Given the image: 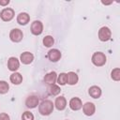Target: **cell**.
<instances>
[{
  "mask_svg": "<svg viewBox=\"0 0 120 120\" xmlns=\"http://www.w3.org/2000/svg\"><path fill=\"white\" fill-rule=\"evenodd\" d=\"M30 21V16L26 12H21L17 16V22L20 25H26Z\"/></svg>",
  "mask_w": 120,
  "mask_h": 120,
  "instance_id": "obj_15",
  "label": "cell"
},
{
  "mask_svg": "<svg viewBox=\"0 0 120 120\" xmlns=\"http://www.w3.org/2000/svg\"><path fill=\"white\" fill-rule=\"evenodd\" d=\"M56 79H57V74L55 71H51L49 73H47L44 78H43V81L45 83L49 84V85H52V84H54L55 82H56Z\"/></svg>",
  "mask_w": 120,
  "mask_h": 120,
  "instance_id": "obj_11",
  "label": "cell"
},
{
  "mask_svg": "<svg viewBox=\"0 0 120 120\" xmlns=\"http://www.w3.org/2000/svg\"><path fill=\"white\" fill-rule=\"evenodd\" d=\"M56 82L59 85H65L66 83H68V76H67V73H60L58 76H57V79H56Z\"/></svg>",
  "mask_w": 120,
  "mask_h": 120,
  "instance_id": "obj_19",
  "label": "cell"
},
{
  "mask_svg": "<svg viewBox=\"0 0 120 120\" xmlns=\"http://www.w3.org/2000/svg\"><path fill=\"white\" fill-rule=\"evenodd\" d=\"M22 120H34V114L28 111L24 112L22 115Z\"/></svg>",
  "mask_w": 120,
  "mask_h": 120,
  "instance_id": "obj_24",
  "label": "cell"
},
{
  "mask_svg": "<svg viewBox=\"0 0 120 120\" xmlns=\"http://www.w3.org/2000/svg\"><path fill=\"white\" fill-rule=\"evenodd\" d=\"M82 108L83 113L85 115H87V116L93 115L95 113V112H96V106L92 102H86V103H84Z\"/></svg>",
  "mask_w": 120,
  "mask_h": 120,
  "instance_id": "obj_8",
  "label": "cell"
},
{
  "mask_svg": "<svg viewBox=\"0 0 120 120\" xmlns=\"http://www.w3.org/2000/svg\"><path fill=\"white\" fill-rule=\"evenodd\" d=\"M53 43H54V39H53V38L52 37V36H46V37H44V38H43V45L45 46V47H52V45H53Z\"/></svg>",
  "mask_w": 120,
  "mask_h": 120,
  "instance_id": "obj_21",
  "label": "cell"
},
{
  "mask_svg": "<svg viewBox=\"0 0 120 120\" xmlns=\"http://www.w3.org/2000/svg\"><path fill=\"white\" fill-rule=\"evenodd\" d=\"M8 68L10 71L16 72V70L20 68V62L16 57H9L8 60Z\"/></svg>",
  "mask_w": 120,
  "mask_h": 120,
  "instance_id": "obj_10",
  "label": "cell"
},
{
  "mask_svg": "<svg viewBox=\"0 0 120 120\" xmlns=\"http://www.w3.org/2000/svg\"><path fill=\"white\" fill-rule=\"evenodd\" d=\"M66 120H68V119H66Z\"/></svg>",
  "mask_w": 120,
  "mask_h": 120,
  "instance_id": "obj_27",
  "label": "cell"
},
{
  "mask_svg": "<svg viewBox=\"0 0 120 120\" xmlns=\"http://www.w3.org/2000/svg\"><path fill=\"white\" fill-rule=\"evenodd\" d=\"M31 33L35 36H39L43 32V24L40 21H34L31 23Z\"/></svg>",
  "mask_w": 120,
  "mask_h": 120,
  "instance_id": "obj_5",
  "label": "cell"
},
{
  "mask_svg": "<svg viewBox=\"0 0 120 120\" xmlns=\"http://www.w3.org/2000/svg\"><path fill=\"white\" fill-rule=\"evenodd\" d=\"M9 0H0V6H3V7H5V6H7V5H8L9 4Z\"/></svg>",
  "mask_w": 120,
  "mask_h": 120,
  "instance_id": "obj_26",
  "label": "cell"
},
{
  "mask_svg": "<svg viewBox=\"0 0 120 120\" xmlns=\"http://www.w3.org/2000/svg\"><path fill=\"white\" fill-rule=\"evenodd\" d=\"M67 76H68V83L69 85H74L79 81L78 75L73 71H69L68 73H67Z\"/></svg>",
  "mask_w": 120,
  "mask_h": 120,
  "instance_id": "obj_18",
  "label": "cell"
},
{
  "mask_svg": "<svg viewBox=\"0 0 120 120\" xmlns=\"http://www.w3.org/2000/svg\"><path fill=\"white\" fill-rule=\"evenodd\" d=\"M20 60L24 65H29L34 60V55L30 52H24L20 55Z\"/></svg>",
  "mask_w": 120,
  "mask_h": 120,
  "instance_id": "obj_9",
  "label": "cell"
},
{
  "mask_svg": "<svg viewBox=\"0 0 120 120\" xmlns=\"http://www.w3.org/2000/svg\"><path fill=\"white\" fill-rule=\"evenodd\" d=\"M54 106L55 108L58 110V111H63L66 109L67 107V100L65 98V97L63 96H60V97H57L55 98V101H54Z\"/></svg>",
  "mask_w": 120,
  "mask_h": 120,
  "instance_id": "obj_13",
  "label": "cell"
},
{
  "mask_svg": "<svg viewBox=\"0 0 120 120\" xmlns=\"http://www.w3.org/2000/svg\"><path fill=\"white\" fill-rule=\"evenodd\" d=\"M53 107H54V104L52 103V101L46 99V100L41 101V103L38 105V112L41 115L47 116L52 112Z\"/></svg>",
  "mask_w": 120,
  "mask_h": 120,
  "instance_id": "obj_1",
  "label": "cell"
},
{
  "mask_svg": "<svg viewBox=\"0 0 120 120\" xmlns=\"http://www.w3.org/2000/svg\"><path fill=\"white\" fill-rule=\"evenodd\" d=\"M9 85L6 81H0V94H6L8 92Z\"/></svg>",
  "mask_w": 120,
  "mask_h": 120,
  "instance_id": "obj_23",
  "label": "cell"
},
{
  "mask_svg": "<svg viewBox=\"0 0 120 120\" xmlns=\"http://www.w3.org/2000/svg\"><path fill=\"white\" fill-rule=\"evenodd\" d=\"M23 38V34H22V31L18 29V28H14L10 31L9 33V38L11 41L13 42H20Z\"/></svg>",
  "mask_w": 120,
  "mask_h": 120,
  "instance_id": "obj_6",
  "label": "cell"
},
{
  "mask_svg": "<svg viewBox=\"0 0 120 120\" xmlns=\"http://www.w3.org/2000/svg\"><path fill=\"white\" fill-rule=\"evenodd\" d=\"M111 77L113 81H116V82L120 81V68H113L111 72Z\"/></svg>",
  "mask_w": 120,
  "mask_h": 120,
  "instance_id": "obj_22",
  "label": "cell"
},
{
  "mask_svg": "<svg viewBox=\"0 0 120 120\" xmlns=\"http://www.w3.org/2000/svg\"><path fill=\"white\" fill-rule=\"evenodd\" d=\"M61 56V52L57 49H51L47 54V57L51 62H57L58 60H60Z\"/></svg>",
  "mask_w": 120,
  "mask_h": 120,
  "instance_id": "obj_7",
  "label": "cell"
},
{
  "mask_svg": "<svg viewBox=\"0 0 120 120\" xmlns=\"http://www.w3.org/2000/svg\"><path fill=\"white\" fill-rule=\"evenodd\" d=\"M48 91H49L50 95H52V96H56V95H58V94L61 92V89H60V87H59L58 85H56V84L54 83V84H52V85L49 86Z\"/></svg>",
  "mask_w": 120,
  "mask_h": 120,
  "instance_id": "obj_20",
  "label": "cell"
},
{
  "mask_svg": "<svg viewBox=\"0 0 120 120\" xmlns=\"http://www.w3.org/2000/svg\"><path fill=\"white\" fill-rule=\"evenodd\" d=\"M14 15H15V12L10 8H5L0 12V18L4 22H9V21H11L14 18Z\"/></svg>",
  "mask_w": 120,
  "mask_h": 120,
  "instance_id": "obj_3",
  "label": "cell"
},
{
  "mask_svg": "<svg viewBox=\"0 0 120 120\" xmlns=\"http://www.w3.org/2000/svg\"><path fill=\"white\" fill-rule=\"evenodd\" d=\"M88 94L93 98H98L101 96V89L97 85H93L88 89Z\"/></svg>",
  "mask_w": 120,
  "mask_h": 120,
  "instance_id": "obj_16",
  "label": "cell"
},
{
  "mask_svg": "<svg viewBox=\"0 0 120 120\" xmlns=\"http://www.w3.org/2000/svg\"><path fill=\"white\" fill-rule=\"evenodd\" d=\"M82 102L81 100V98L75 97V98H72L70 100H69V108L73 111H79L80 109H82Z\"/></svg>",
  "mask_w": 120,
  "mask_h": 120,
  "instance_id": "obj_12",
  "label": "cell"
},
{
  "mask_svg": "<svg viewBox=\"0 0 120 120\" xmlns=\"http://www.w3.org/2000/svg\"><path fill=\"white\" fill-rule=\"evenodd\" d=\"M25 105L29 109H34L38 105V98L36 96H29L25 100Z\"/></svg>",
  "mask_w": 120,
  "mask_h": 120,
  "instance_id": "obj_14",
  "label": "cell"
},
{
  "mask_svg": "<svg viewBox=\"0 0 120 120\" xmlns=\"http://www.w3.org/2000/svg\"><path fill=\"white\" fill-rule=\"evenodd\" d=\"M106 55L101 52H96L93 53L92 55V58H91V61L92 63L96 66V67H102L105 65L106 63Z\"/></svg>",
  "mask_w": 120,
  "mask_h": 120,
  "instance_id": "obj_2",
  "label": "cell"
},
{
  "mask_svg": "<svg viewBox=\"0 0 120 120\" xmlns=\"http://www.w3.org/2000/svg\"><path fill=\"white\" fill-rule=\"evenodd\" d=\"M9 80H10V82H11L13 84L18 85V84H20V83L22 82V74L19 73V72H13V73L10 75Z\"/></svg>",
  "mask_w": 120,
  "mask_h": 120,
  "instance_id": "obj_17",
  "label": "cell"
},
{
  "mask_svg": "<svg viewBox=\"0 0 120 120\" xmlns=\"http://www.w3.org/2000/svg\"><path fill=\"white\" fill-rule=\"evenodd\" d=\"M0 120H9L8 114V113H5V112L0 113Z\"/></svg>",
  "mask_w": 120,
  "mask_h": 120,
  "instance_id": "obj_25",
  "label": "cell"
},
{
  "mask_svg": "<svg viewBox=\"0 0 120 120\" xmlns=\"http://www.w3.org/2000/svg\"><path fill=\"white\" fill-rule=\"evenodd\" d=\"M112 37V31L109 27L107 26H102L99 30H98V38L100 41H108L109 39H111Z\"/></svg>",
  "mask_w": 120,
  "mask_h": 120,
  "instance_id": "obj_4",
  "label": "cell"
}]
</instances>
